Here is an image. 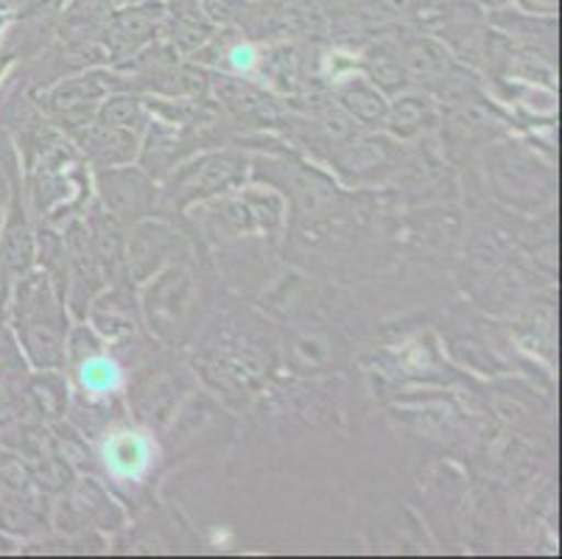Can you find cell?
I'll list each match as a JSON object with an SVG mask.
<instances>
[{"label": "cell", "mask_w": 562, "mask_h": 559, "mask_svg": "<svg viewBox=\"0 0 562 559\" xmlns=\"http://www.w3.org/2000/svg\"><path fill=\"white\" fill-rule=\"evenodd\" d=\"M155 443L143 431L115 428L101 443V461L115 481H140L155 465Z\"/></svg>", "instance_id": "cell-1"}, {"label": "cell", "mask_w": 562, "mask_h": 559, "mask_svg": "<svg viewBox=\"0 0 562 559\" xmlns=\"http://www.w3.org/2000/svg\"><path fill=\"white\" fill-rule=\"evenodd\" d=\"M81 146L85 152L93 157V160L104 163V166H115V163L132 160L135 154V135L130 130H117V126H90V130L81 135Z\"/></svg>", "instance_id": "cell-2"}, {"label": "cell", "mask_w": 562, "mask_h": 559, "mask_svg": "<svg viewBox=\"0 0 562 559\" xmlns=\"http://www.w3.org/2000/svg\"><path fill=\"white\" fill-rule=\"evenodd\" d=\"M79 383L90 398H106V394L124 387V372H121L115 358L93 353L79 364Z\"/></svg>", "instance_id": "cell-3"}, {"label": "cell", "mask_w": 562, "mask_h": 559, "mask_svg": "<svg viewBox=\"0 0 562 559\" xmlns=\"http://www.w3.org/2000/svg\"><path fill=\"white\" fill-rule=\"evenodd\" d=\"M403 62H406L408 74L420 76V79H426V81H437L439 76H446V70H448L446 54H442V51L431 43L408 45Z\"/></svg>", "instance_id": "cell-4"}, {"label": "cell", "mask_w": 562, "mask_h": 559, "mask_svg": "<svg viewBox=\"0 0 562 559\" xmlns=\"http://www.w3.org/2000/svg\"><path fill=\"white\" fill-rule=\"evenodd\" d=\"M101 96V87L95 79H79V81H68V85L56 87L50 101H54V110L59 112H76L81 107H87L93 99Z\"/></svg>", "instance_id": "cell-5"}, {"label": "cell", "mask_w": 562, "mask_h": 559, "mask_svg": "<svg viewBox=\"0 0 562 559\" xmlns=\"http://www.w3.org/2000/svg\"><path fill=\"white\" fill-rule=\"evenodd\" d=\"M341 101H345L352 110V115L361 118V121H378V118L386 115V107H383L381 96H378L370 85H361V81L347 87V90L341 92Z\"/></svg>", "instance_id": "cell-6"}, {"label": "cell", "mask_w": 562, "mask_h": 559, "mask_svg": "<svg viewBox=\"0 0 562 559\" xmlns=\"http://www.w3.org/2000/svg\"><path fill=\"white\" fill-rule=\"evenodd\" d=\"M143 121H146V115H143L140 104L132 99H112L106 101L104 110H101V123L117 126V130L132 132V126H140Z\"/></svg>", "instance_id": "cell-7"}, {"label": "cell", "mask_w": 562, "mask_h": 559, "mask_svg": "<svg viewBox=\"0 0 562 559\" xmlns=\"http://www.w3.org/2000/svg\"><path fill=\"white\" fill-rule=\"evenodd\" d=\"M372 76H375V85L381 87V90L386 92H395L397 87H403V76H406V70H403L401 59H395V56H381V59L375 62V68H372Z\"/></svg>", "instance_id": "cell-8"}, {"label": "cell", "mask_w": 562, "mask_h": 559, "mask_svg": "<svg viewBox=\"0 0 562 559\" xmlns=\"http://www.w3.org/2000/svg\"><path fill=\"white\" fill-rule=\"evenodd\" d=\"M487 115H484L479 107H459L457 112L451 115V126L457 132H462V135H476V132L487 130Z\"/></svg>", "instance_id": "cell-9"}, {"label": "cell", "mask_w": 562, "mask_h": 559, "mask_svg": "<svg viewBox=\"0 0 562 559\" xmlns=\"http://www.w3.org/2000/svg\"><path fill=\"white\" fill-rule=\"evenodd\" d=\"M258 65L260 56L252 45H235V48L229 51V68H233L235 74H252Z\"/></svg>", "instance_id": "cell-10"}]
</instances>
